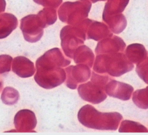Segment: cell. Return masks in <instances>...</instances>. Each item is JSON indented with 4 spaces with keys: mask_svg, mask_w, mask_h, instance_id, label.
<instances>
[{
    "mask_svg": "<svg viewBox=\"0 0 148 135\" xmlns=\"http://www.w3.org/2000/svg\"><path fill=\"white\" fill-rule=\"evenodd\" d=\"M60 48H52L36 61L37 72L34 80L41 87L51 89L63 84L66 79V73L62 68L71 64Z\"/></svg>",
    "mask_w": 148,
    "mask_h": 135,
    "instance_id": "1",
    "label": "cell"
},
{
    "mask_svg": "<svg viewBox=\"0 0 148 135\" xmlns=\"http://www.w3.org/2000/svg\"><path fill=\"white\" fill-rule=\"evenodd\" d=\"M123 118L119 112H100L89 104L81 107L78 113V119L83 125L101 130H116Z\"/></svg>",
    "mask_w": 148,
    "mask_h": 135,
    "instance_id": "2",
    "label": "cell"
},
{
    "mask_svg": "<svg viewBox=\"0 0 148 135\" xmlns=\"http://www.w3.org/2000/svg\"><path fill=\"white\" fill-rule=\"evenodd\" d=\"M134 65L122 52L99 54L96 57L93 71L99 74L107 73L119 77L132 71Z\"/></svg>",
    "mask_w": 148,
    "mask_h": 135,
    "instance_id": "3",
    "label": "cell"
},
{
    "mask_svg": "<svg viewBox=\"0 0 148 135\" xmlns=\"http://www.w3.org/2000/svg\"><path fill=\"white\" fill-rule=\"evenodd\" d=\"M112 79L108 75H99L92 72L90 81L79 86V96L83 100L94 104L101 103L107 98L105 88Z\"/></svg>",
    "mask_w": 148,
    "mask_h": 135,
    "instance_id": "4",
    "label": "cell"
},
{
    "mask_svg": "<svg viewBox=\"0 0 148 135\" xmlns=\"http://www.w3.org/2000/svg\"><path fill=\"white\" fill-rule=\"evenodd\" d=\"M91 5L90 2L88 0L66 2L59 9V17L63 22L77 25L88 17Z\"/></svg>",
    "mask_w": 148,
    "mask_h": 135,
    "instance_id": "5",
    "label": "cell"
},
{
    "mask_svg": "<svg viewBox=\"0 0 148 135\" xmlns=\"http://www.w3.org/2000/svg\"><path fill=\"white\" fill-rule=\"evenodd\" d=\"M61 46L67 57L73 59L74 52L86 40L84 30L80 24L66 26L60 31Z\"/></svg>",
    "mask_w": 148,
    "mask_h": 135,
    "instance_id": "6",
    "label": "cell"
},
{
    "mask_svg": "<svg viewBox=\"0 0 148 135\" xmlns=\"http://www.w3.org/2000/svg\"><path fill=\"white\" fill-rule=\"evenodd\" d=\"M20 28L24 38L28 42H36L44 34V28L37 14H30L21 20Z\"/></svg>",
    "mask_w": 148,
    "mask_h": 135,
    "instance_id": "7",
    "label": "cell"
},
{
    "mask_svg": "<svg viewBox=\"0 0 148 135\" xmlns=\"http://www.w3.org/2000/svg\"><path fill=\"white\" fill-rule=\"evenodd\" d=\"M66 82L67 87L71 89H76L79 83L88 80L91 76L90 68L84 64H78L71 65L66 68Z\"/></svg>",
    "mask_w": 148,
    "mask_h": 135,
    "instance_id": "8",
    "label": "cell"
},
{
    "mask_svg": "<svg viewBox=\"0 0 148 135\" xmlns=\"http://www.w3.org/2000/svg\"><path fill=\"white\" fill-rule=\"evenodd\" d=\"M80 24L84 30L87 39L99 41L113 35L108 26L102 22L85 19Z\"/></svg>",
    "mask_w": 148,
    "mask_h": 135,
    "instance_id": "9",
    "label": "cell"
},
{
    "mask_svg": "<svg viewBox=\"0 0 148 135\" xmlns=\"http://www.w3.org/2000/svg\"><path fill=\"white\" fill-rule=\"evenodd\" d=\"M37 124L35 113L27 109L19 111L14 117V124L19 132H32Z\"/></svg>",
    "mask_w": 148,
    "mask_h": 135,
    "instance_id": "10",
    "label": "cell"
},
{
    "mask_svg": "<svg viewBox=\"0 0 148 135\" xmlns=\"http://www.w3.org/2000/svg\"><path fill=\"white\" fill-rule=\"evenodd\" d=\"M133 91L134 88L130 85L112 79L107 83L105 88L106 93L109 96L123 100H129Z\"/></svg>",
    "mask_w": 148,
    "mask_h": 135,
    "instance_id": "11",
    "label": "cell"
},
{
    "mask_svg": "<svg viewBox=\"0 0 148 135\" xmlns=\"http://www.w3.org/2000/svg\"><path fill=\"white\" fill-rule=\"evenodd\" d=\"M125 46L126 44L121 38L112 35L99 42L95 49V52L97 55L123 52Z\"/></svg>",
    "mask_w": 148,
    "mask_h": 135,
    "instance_id": "12",
    "label": "cell"
},
{
    "mask_svg": "<svg viewBox=\"0 0 148 135\" xmlns=\"http://www.w3.org/2000/svg\"><path fill=\"white\" fill-rule=\"evenodd\" d=\"M12 71L18 76L22 78L32 77L36 69L34 64L25 56L15 57L13 61Z\"/></svg>",
    "mask_w": 148,
    "mask_h": 135,
    "instance_id": "13",
    "label": "cell"
},
{
    "mask_svg": "<svg viewBox=\"0 0 148 135\" xmlns=\"http://www.w3.org/2000/svg\"><path fill=\"white\" fill-rule=\"evenodd\" d=\"M18 25L17 17L12 14L4 13L0 14V39L6 38Z\"/></svg>",
    "mask_w": 148,
    "mask_h": 135,
    "instance_id": "14",
    "label": "cell"
},
{
    "mask_svg": "<svg viewBox=\"0 0 148 135\" xmlns=\"http://www.w3.org/2000/svg\"><path fill=\"white\" fill-rule=\"evenodd\" d=\"M125 56L130 61L138 65L148 59L147 50L143 45L134 43L128 46Z\"/></svg>",
    "mask_w": 148,
    "mask_h": 135,
    "instance_id": "15",
    "label": "cell"
},
{
    "mask_svg": "<svg viewBox=\"0 0 148 135\" xmlns=\"http://www.w3.org/2000/svg\"><path fill=\"white\" fill-rule=\"evenodd\" d=\"M94 56L90 48L85 45L80 46L74 52L73 58L76 64H84L91 68L94 62Z\"/></svg>",
    "mask_w": 148,
    "mask_h": 135,
    "instance_id": "16",
    "label": "cell"
},
{
    "mask_svg": "<svg viewBox=\"0 0 148 135\" xmlns=\"http://www.w3.org/2000/svg\"><path fill=\"white\" fill-rule=\"evenodd\" d=\"M103 19L113 33L119 34L126 27V19L122 14H115L110 15L103 16Z\"/></svg>",
    "mask_w": 148,
    "mask_h": 135,
    "instance_id": "17",
    "label": "cell"
},
{
    "mask_svg": "<svg viewBox=\"0 0 148 135\" xmlns=\"http://www.w3.org/2000/svg\"><path fill=\"white\" fill-rule=\"evenodd\" d=\"M130 0H108L106 3L103 16L119 14L122 13Z\"/></svg>",
    "mask_w": 148,
    "mask_h": 135,
    "instance_id": "18",
    "label": "cell"
},
{
    "mask_svg": "<svg viewBox=\"0 0 148 135\" xmlns=\"http://www.w3.org/2000/svg\"><path fill=\"white\" fill-rule=\"evenodd\" d=\"M37 15L44 28L52 25L57 21V11L53 8H45Z\"/></svg>",
    "mask_w": 148,
    "mask_h": 135,
    "instance_id": "19",
    "label": "cell"
},
{
    "mask_svg": "<svg viewBox=\"0 0 148 135\" xmlns=\"http://www.w3.org/2000/svg\"><path fill=\"white\" fill-rule=\"evenodd\" d=\"M119 132H147L148 130L140 123L125 120L121 123Z\"/></svg>",
    "mask_w": 148,
    "mask_h": 135,
    "instance_id": "20",
    "label": "cell"
},
{
    "mask_svg": "<svg viewBox=\"0 0 148 135\" xmlns=\"http://www.w3.org/2000/svg\"><path fill=\"white\" fill-rule=\"evenodd\" d=\"M19 97V93L17 90L8 87H5L3 90L1 99L4 104L11 105L16 104L18 100Z\"/></svg>",
    "mask_w": 148,
    "mask_h": 135,
    "instance_id": "21",
    "label": "cell"
},
{
    "mask_svg": "<svg viewBox=\"0 0 148 135\" xmlns=\"http://www.w3.org/2000/svg\"><path fill=\"white\" fill-rule=\"evenodd\" d=\"M148 87L144 89L137 90L134 92L132 100L134 104L139 108L148 109Z\"/></svg>",
    "mask_w": 148,
    "mask_h": 135,
    "instance_id": "22",
    "label": "cell"
},
{
    "mask_svg": "<svg viewBox=\"0 0 148 135\" xmlns=\"http://www.w3.org/2000/svg\"><path fill=\"white\" fill-rule=\"evenodd\" d=\"M13 58L8 55H0V74L10 72Z\"/></svg>",
    "mask_w": 148,
    "mask_h": 135,
    "instance_id": "23",
    "label": "cell"
},
{
    "mask_svg": "<svg viewBox=\"0 0 148 135\" xmlns=\"http://www.w3.org/2000/svg\"><path fill=\"white\" fill-rule=\"evenodd\" d=\"M136 72L139 77L148 84V59L136 65Z\"/></svg>",
    "mask_w": 148,
    "mask_h": 135,
    "instance_id": "24",
    "label": "cell"
},
{
    "mask_svg": "<svg viewBox=\"0 0 148 135\" xmlns=\"http://www.w3.org/2000/svg\"><path fill=\"white\" fill-rule=\"evenodd\" d=\"M36 3L45 7L57 8L63 0H33Z\"/></svg>",
    "mask_w": 148,
    "mask_h": 135,
    "instance_id": "25",
    "label": "cell"
},
{
    "mask_svg": "<svg viewBox=\"0 0 148 135\" xmlns=\"http://www.w3.org/2000/svg\"><path fill=\"white\" fill-rule=\"evenodd\" d=\"M6 5V3L5 0H0V13L5 12Z\"/></svg>",
    "mask_w": 148,
    "mask_h": 135,
    "instance_id": "26",
    "label": "cell"
},
{
    "mask_svg": "<svg viewBox=\"0 0 148 135\" xmlns=\"http://www.w3.org/2000/svg\"><path fill=\"white\" fill-rule=\"evenodd\" d=\"M93 3H95L97 2L98 1H106V0H90Z\"/></svg>",
    "mask_w": 148,
    "mask_h": 135,
    "instance_id": "27",
    "label": "cell"
},
{
    "mask_svg": "<svg viewBox=\"0 0 148 135\" xmlns=\"http://www.w3.org/2000/svg\"><path fill=\"white\" fill-rule=\"evenodd\" d=\"M2 82H1V80H0V90H1V88H2Z\"/></svg>",
    "mask_w": 148,
    "mask_h": 135,
    "instance_id": "28",
    "label": "cell"
}]
</instances>
